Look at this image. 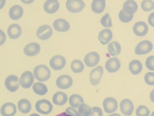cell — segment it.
<instances>
[{"label":"cell","instance_id":"1","mask_svg":"<svg viewBox=\"0 0 154 116\" xmlns=\"http://www.w3.org/2000/svg\"><path fill=\"white\" fill-rule=\"evenodd\" d=\"M33 73L35 78L41 82L47 80L50 78L51 74L49 68L43 65L36 66L33 70Z\"/></svg>","mask_w":154,"mask_h":116},{"label":"cell","instance_id":"2","mask_svg":"<svg viewBox=\"0 0 154 116\" xmlns=\"http://www.w3.org/2000/svg\"><path fill=\"white\" fill-rule=\"evenodd\" d=\"M35 107L38 112L44 114H47L50 113L53 108V106L51 102L44 99L38 101L35 103Z\"/></svg>","mask_w":154,"mask_h":116},{"label":"cell","instance_id":"3","mask_svg":"<svg viewBox=\"0 0 154 116\" xmlns=\"http://www.w3.org/2000/svg\"><path fill=\"white\" fill-rule=\"evenodd\" d=\"M66 7L70 12L76 13L81 11L85 6L81 0H68L66 2Z\"/></svg>","mask_w":154,"mask_h":116},{"label":"cell","instance_id":"4","mask_svg":"<svg viewBox=\"0 0 154 116\" xmlns=\"http://www.w3.org/2000/svg\"><path fill=\"white\" fill-rule=\"evenodd\" d=\"M5 84L6 89L11 92L16 91L20 86L19 78L14 75L8 76L5 80Z\"/></svg>","mask_w":154,"mask_h":116},{"label":"cell","instance_id":"5","mask_svg":"<svg viewBox=\"0 0 154 116\" xmlns=\"http://www.w3.org/2000/svg\"><path fill=\"white\" fill-rule=\"evenodd\" d=\"M153 48L152 43L149 40H144L140 42L135 48V52L137 55H143L151 51Z\"/></svg>","mask_w":154,"mask_h":116},{"label":"cell","instance_id":"6","mask_svg":"<svg viewBox=\"0 0 154 116\" xmlns=\"http://www.w3.org/2000/svg\"><path fill=\"white\" fill-rule=\"evenodd\" d=\"M103 72V67L100 66H98L91 71L89 75V79L92 85H95L99 83Z\"/></svg>","mask_w":154,"mask_h":116},{"label":"cell","instance_id":"7","mask_svg":"<svg viewBox=\"0 0 154 116\" xmlns=\"http://www.w3.org/2000/svg\"><path fill=\"white\" fill-rule=\"evenodd\" d=\"M66 63L65 58L60 55L54 56L51 58L49 62L50 66L55 70L61 69L64 67Z\"/></svg>","mask_w":154,"mask_h":116},{"label":"cell","instance_id":"8","mask_svg":"<svg viewBox=\"0 0 154 116\" xmlns=\"http://www.w3.org/2000/svg\"><path fill=\"white\" fill-rule=\"evenodd\" d=\"M105 111L107 113H111L115 111L118 108V103L116 100L112 97L105 98L103 103Z\"/></svg>","mask_w":154,"mask_h":116},{"label":"cell","instance_id":"9","mask_svg":"<svg viewBox=\"0 0 154 116\" xmlns=\"http://www.w3.org/2000/svg\"><path fill=\"white\" fill-rule=\"evenodd\" d=\"M34 78L32 73L29 71L23 72L20 76V83L23 88L27 89L31 87L33 84Z\"/></svg>","mask_w":154,"mask_h":116},{"label":"cell","instance_id":"10","mask_svg":"<svg viewBox=\"0 0 154 116\" xmlns=\"http://www.w3.org/2000/svg\"><path fill=\"white\" fill-rule=\"evenodd\" d=\"M52 33V28L48 25H44L40 26L36 31L37 37L42 40H47L50 38Z\"/></svg>","mask_w":154,"mask_h":116},{"label":"cell","instance_id":"11","mask_svg":"<svg viewBox=\"0 0 154 116\" xmlns=\"http://www.w3.org/2000/svg\"><path fill=\"white\" fill-rule=\"evenodd\" d=\"M73 83V80L69 76L63 75L59 76L56 81V85L59 88L62 89H66L71 86Z\"/></svg>","mask_w":154,"mask_h":116},{"label":"cell","instance_id":"12","mask_svg":"<svg viewBox=\"0 0 154 116\" xmlns=\"http://www.w3.org/2000/svg\"><path fill=\"white\" fill-rule=\"evenodd\" d=\"M120 110L124 115L130 116L134 109V106L132 101L128 99L122 100L120 104Z\"/></svg>","mask_w":154,"mask_h":116},{"label":"cell","instance_id":"13","mask_svg":"<svg viewBox=\"0 0 154 116\" xmlns=\"http://www.w3.org/2000/svg\"><path fill=\"white\" fill-rule=\"evenodd\" d=\"M84 60L87 66L94 67L96 65L99 61L100 56L97 52H91L85 56Z\"/></svg>","mask_w":154,"mask_h":116},{"label":"cell","instance_id":"14","mask_svg":"<svg viewBox=\"0 0 154 116\" xmlns=\"http://www.w3.org/2000/svg\"><path fill=\"white\" fill-rule=\"evenodd\" d=\"M121 65L120 61L118 58L113 57L109 59L106 62L105 68L109 72L113 73L120 69Z\"/></svg>","mask_w":154,"mask_h":116},{"label":"cell","instance_id":"15","mask_svg":"<svg viewBox=\"0 0 154 116\" xmlns=\"http://www.w3.org/2000/svg\"><path fill=\"white\" fill-rule=\"evenodd\" d=\"M135 34L138 36H143L146 34L148 31V27L146 24L142 21L135 23L133 27Z\"/></svg>","mask_w":154,"mask_h":116},{"label":"cell","instance_id":"16","mask_svg":"<svg viewBox=\"0 0 154 116\" xmlns=\"http://www.w3.org/2000/svg\"><path fill=\"white\" fill-rule=\"evenodd\" d=\"M16 112V105L11 102L4 104L1 108V113L2 116H14Z\"/></svg>","mask_w":154,"mask_h":116},{"label":"cell","instance_id":"17","mask_svg":"<svg viewBox=\"0 0 154 116\" xmlns=\"http://www.w3.org/2000/svg\"><path fill=\"white\" fill-rule=\"evenodd\" d=\"M40 50L39 45L36 43H32L27 45L24 49V54L29 56H33L38 54Z\"/></svg>","mask_w":154,"mask_h":116},{"label":"cell","instance_id":"18","mask_svg":"<svg viewBox=\"0 0 154 116\" xmlns=\"http://www.w3.org/2000/svg\"><path fill=\"white\" fill-rule=\"evenodd\" d=\"M59 3L56 0L46 1L43 5L44 11L47 13L52 14L56 12L59 8Z\"/></svg>","mask_w":154,"mask_h":116},{"label":"cell","instance_id":"19","mask_svg":"<svg viewBox=\"0 0 154 116\" xmlns=\"http://www.w3.org/2000/svg\"><path fill=\"white\" fill-rule=\"evenodd\" d=\"M53 25L54 29L58 31H68L70 28L69 22L65 19L62 18L55 20Z\"/></svg>","mask_w":154,"mask_h":116},{"label":"cell","instance_id":"20","mask_svg":"<svg viewBox=\"0 0 154 116\" xmlns=\"http://www.w3.org/2000/svg\"><path fill=\"white\" fill-rule=\"evenodd\" d=\"M22 32V29L20 26L16 24L10 25L7 30L8 36L12 39H16L18 38L21 35Z\"/></svg>","mask_w":154,"mask_h":116},{"label":"cell","instance_id":"21","mask_svg":"<svg viewBox=\"0 0 154 116\" xmlns=\"http://www.w3.org/2000/svg\"><path fill=\"white\" fill-rule=\"evenodd\" d=\"M138 5L133 0H128L125 1L123 5V10L126 14H133L137 10Z\"/></svg>","mask_w":154,"mask_h":116},{"label":"cell","instance_id":"22","mask_svg":"<svg viewBox=\"0 0 154 116\" xmlns=\"http://www.w3.org/2000/svg\"><path fill=\"white\" fill-rule=\"evenodd\" d=\"M112 34L111 31L108 29H106L101 31L98 35V38L100 42L103 45L108 44L112 39Z\"/></svg>","mask_w":154,"mask_h":116},{"label":"cell","instance_id":"23","mask_svg":"<svg viewBox=\"0 0 154 116\" xmlns=\"http://www.w3.org/2000/svg\"><path fill=\"white\" fill-rule=\"evenodd\" d=\"M23 13V9L22 7L18 5H15L10 8L9 14L11 19L16 20L20 18L22 16Z\"/></svg>","mask_w":154,"mask_h":116},{"label":"cell","instance_id":"24","mask_svg":"<svg viewBox=\"0 0 154 116\" xmlns=\"http://www.w3.org/2000/svg\"><path fill=\"white\" fill-rule=\"evenodd\" d=\"M67 99V95L61 91L57 92L52 97L53 103L56 105L59 106L65 104L66 102Z\"/></svg>","mask_w":154,"mask_h":116},{"label":"cell","instance_id":"25","mask_svg":"<svg viewBox=\"0 0 154 116\" xmlns=\"http://www.w3.org/2000/svg\"><path fill=\"white\" fill-rule=\"evenodd\" d=\"M17 107L20 111L23 113L26 114L29 113L31 110V104L28 100L23 98L19 101Z\"/></svg>","mask_w":154,"mask_h":116},{"label":"cell","instance_id":"26","mask_svg":"<svg viewBox=\"0 0 154 116\" xmlns=\"http://www.w3.org/2000/svg\"><path fill=\"white\" fill-rule=\"evenodd\" d=\"M129 69L132 74L137 75L141 72L142 69V65L140 61L133 60L129 63Z\"/></svg>","mask_w":154,"mask_h":116},{"label":"cell","instance_id":"27","mask_svg":"<svg viewBox=\"0 0 154 116\" xmlns=\"http://www.w3.org/2000/svg\"><path fill=\"white\" fill-rule=\"evenodd\" d=\"M106 5V1L104 0H94L91 4L92 11L96 13H100L104 10Z\"/></svg>","mask_w":154,"mask_h":116},{"label":"cell","instance_id":"28","mask_svg":"<svg viewBox=\"0 0 154 116\" xmlns=\"http://www.w3.org/2000/svg\"><path fill=\"white\" fill-rule=\"evenodd\" d=\"M69 102L70 105L74 108L78 107L84 102L83 98L77 94L72 95L69 98Z\"/></svg>","mask_w":154,"mask_h":116},{"label":"cell","instance_id":"29","mask_svg":"<svg viewBox=\"0 0 154 116\" xmlns=\"http://www.w3.org/2000/svg\"><path fill=\"white\" fill-rule=\"evenodd\" d=\"M34 92L36 94L43 95L47 93L48 89L46 85L40 82L34 83L32 87Z\"/></svg>","mask_w":154,"mask_h":116},{"label":"cell","instance_id":"30","mask_svg":"<svg viewBox=\"0 0 154 116\" xmlns=\"http://www.w3.org/2000/svg\"><path fill=\"white\" fill-rule=\"evenodd\" d=\"M121 46L120 44L116 41H113L110 43L108 46V50L112 56L119 54L121 52Z\"/></svg>","mask_w":154,"mask_h":116},{"label":"cell","instance_id":"31","mask_svg":"<svg viewBox=\"0 0 154 116\" xmlns=\"http://www.w3.org/2000/svg\"><path fill=\"white\" fill-rule=\"evenodd\" d=\"M70 67L72 70L75 73L82 72L84 68L83 63L78 60H73L71 63Z\"/></svg>","mask_w":154,"mask_h":116},{"label":"cell","instance_id":"32","mask_svg":"<svg viewBox=\"0 0 154 116\" xmlns=\"http://www.w3.org/2000/svg\"><path fill=\"white\" fill-rule=\"evenodd\" d=\"M92 111V108L86 104H82L79 107L78 112L82 116H89Z\"/></svg>","mask_w":154,"mask_h":116},{"label":"cell","instance_id":"33","mask_svg":"<svg viewBox=\"0 0 154 116\" xmlns=\"http://www.w3.org/2000/svg\"><path fill=\"white\" fill-rule=\"evenodd\" d=\"M150 111L146 106L140 105L136 109V114L137 116H149Z\"/></svg>","mask_w":154,"mask_h":116},{"label":"cell","instance_id":"34","mask_svg":"<svg viewBox=\"0 0 154 116\" xmlns=\"http://www.w3.org/2000/svg\"><path fill=\"white\" fill-rule=\"evenodd\" d=\"M141 7L145 11H151L154 8V2L152 0L143 1L141 3Z\"/></svg>","mask_w":154,"mask_h":116},{"label":"cell","instance_id":"35","mask_svg":"<svg viewBox=\"0 0 154 116\" xmlns=\"http://www.w3.org/2000/svg\"><path fill=\"white\" fill-rule=\"evenodd\" d=\"M133 16V14H126L123 9L119 12V17L120 20L125 23L130 22L132 20Z\"/></svg>","mask_w":154,"mask_h":116},{"label":"cell","instance_id":"36","mask_svg":"<svg viewBox=\"0 0 154 116\" xmlns=\"http://www.w3.org/2000/svg\"><path fill=\"white\" fill-rule=\"evenodd\" d=\"M100 23L101 24L105 27H109L112 26L111 20L108 13H106L102 17L100 20Z\"/></svg>","mask_w":154,"mask_h":116},{"label":"cell","instance_id":"37","mask_svg":"<svg viewBox=\"0 0 154 116\" xmlns=\"http://www.w3.org/2000/svg\"><path fill=\"white\" fill-rule=\"evenodd\" d=\"M144 79L145 82L148 85H154V72H147L145 75Z\"/></svg>","mask_w":154,"mask_h":116},{"label":"cell","instance_id":"38","mask_svg":"<svg viewBox=\"0 0 154 116\" xmlns=\"http://www.w3.org/2000/svg\"><path fill=\"white\" fill-rule=\"evenodd\" d=\"M145 65L147 68L149 70L154 71V56H151L148 57L145 62Z\"/></svg>","mask_w":154,"mask_h":116},{"label":"cell","instance_id":"39","mask_svg":"<svg viewBox=\"0 0 154 116\" xmlns=\"http://www.w3.org/2000/svg\"><path fill=\"white\" fill-rule=\"evenodd\" d=\"M91 108L92 112L91 116H103L102 110L100 107H94Z\"/></svg>","mask_w":154,"mask_h":116},{"label":"cell","instance_id":"40","mask_svg":"<svg viewBox=\"0 0 154 116\" xmlns=\"http://www.w3.org/2000/svg\"><path fill=\"white\" fill-rule=\"evenodd\" d=\"M65 112L72 116H82L76 110L70 107H68L66 109Z\"/></svg>","mask_w":154,"mask_h":116},{"label":"cell","instance_id":"41","mask_svg":"<svg viewBox=\"0 0 154 116\" xmlns=\"http://www.w3.org/2000/svg\"><path fill=\"white\" fill-rule=\"evenodd\" d=\"M148 21L149 24L152 26L154 27V12L149 14Z\"/></svg>","mask_w":154,"mask_h":116},{"label":"cell","instance_id":"42","mask_svg":"<svg viewBox=\"0 0 154 116\" xmlns=\"http://www.w3.org/2000/svg\"><path fill=\"white\" fill-rule=\"evenodd\" d=\"M0 33H1V39H0V45H2L3 44L4 42H5L6 40V37L4 33V32L1 30L0 31Z\"/></svg>","mask_w":154,"mask_h":116},{"label":"cell","instance_id":"43","mask_svg":"<svg viewBox=\"0 0 154 116\" xmlns=\"http://www.w3.org/2000/svg\"><path fill=\"white\" fill-rule=\"evenodd\" d=\"M149 98L151 101L154 103V89L151 92L149 95Z\"/></svg>","mask_w":154,"mask_h":116},{"label":"cell","instance_id":"44","mask_svg":"<svg viewBox=\"0 0 154 116\" xmlns=\"http://www.w3.org/2000/svg\"><path fill=\"white\" fill-rule=\"evenodd\" d=\"M55 116H72L71 115L68 114L66 113L65 112H63L61 113H60L56 115Z\"/></svg>","mask_w":154,"mask_h":116},{"label":"cell","instance_id":"45","mask_svg":"<svg viewBox=\"0 0 154 116\" xmlns=\"http://www.w3.org/2000/svg\"><path fill=\"white\" fill-rule=\"evenodd\" d=\"M108 116H121L119 114L117 113H114L110 115H109Z\"/></svg>","mask_w":154,"mask_h":116},{"label":"cell","instance_id":"46","mask_svg":"<svg viewBox=\"0 0 154 116\" xmlns=\"http://www.w3.org/2000/svg\"><path fill=\"white\" fill-rule=\"evenodd\" d=\"M29 116H40V115L36 113H33L30 114Z\"/></svg>","mask_w":154,"mask_h":116},{"label":"cell","instance_id":"47","mask_svg":"<svg viewBox=\"0 0 154 116\" xmlns=\"http://www.w3.org/2000/svg\"><path fill=\"white\" fill-rule=\"evenodd\" d=\"M150 116H154V111L152 113Z\"/></svg>","mask_w":154,"mask_h":116}]
</instances>
